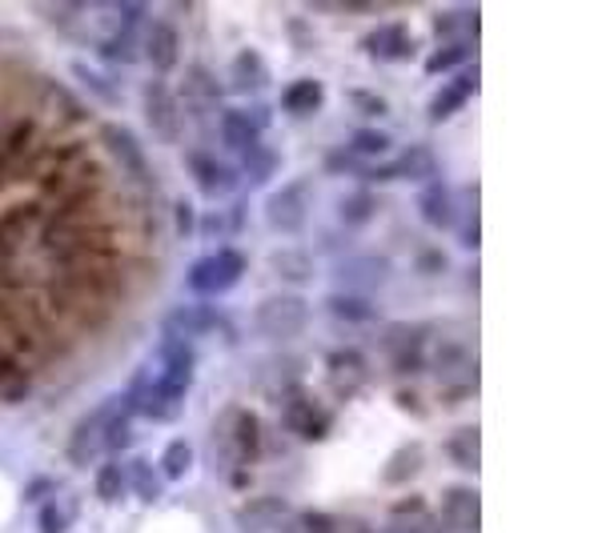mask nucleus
Listing matches in <instances>:
<instances>
[{
  "label": "nucleus",
  "mask_w": 602,
  "mask_h": 533,
  "mask_svg": "<svg viewBox=\"0 0 602 533\" xmlns=\"http://www.w3.org/2000/svg\"><path fill=\"white\" fill-rule=\"evenodd\" d=\"M41 294L49 317L101 329V325H109L116 297H121V265L49 262V277H44Z\"/></svg>",
  "instance_id": "nucleus-1"
},
{
  "label": "nucleus",
  "mask_w": 602,
  "mask_h": 533,
  "mask_svg": "<svg viewBox=\"0 0 602 533\" xmlns=\"http://www.w3.org/2000/svg\"><path fill=\"white\" fill-rule=\"evenodd\" d=\"M193 373H197V353H193L190 341H170L165 337L157 357L133 369L121 401L133 409V418L141 413L149 421H177L181 401L193 386Z\"/></svg>",
  "instance_id": "nucleus-2"
},
{
  "label": "nucleus",
  "mask_w": 602,
  "mask_h": 533,
  "mask_svg": "<svg viewBox=\"0 0 602 533\" xmlns=\"http://www.w3.org/2000/svg\"><path fill=\"white\" fill-rule=\"evenodd\" d=\"M129 438H133V409L121 398H109L89 409L85 418L73 426L69 445H64V458L76 470H89L101 458H113V453L125 450Z\"/></svg>",
  "instance_id": "nucleus-3"
},
{
  "label": "nucleus",
  "mask_w": 602,
  "mask_h": 533,
  "mask_svg": "<svg viewBox=\"0 0 602 533\" xmlns=\"http://www.w3.org/2000/svg\"><path fill=\"white\" fill-rule=\"evenodd\" d=\"M32 181L41 188V197H57L64 205V201L101 188L105 168H101V161L93 157V148L85 141H73V145L61 148H41V157L32 165Z\"/></svg>",
  "instance_id": "nucleus-4"
},
{
  "label": "nucleus",
  "mask_w": 602,
  "mask_h": 533,
  "mask_svg": "<svg viewBox=\"0 0 602 533\" xmlns=\"http://www.w3.org/2000/svg\"><path fill=\"white\" fill-rule=\"evenodd\" d=\"M44 205L37 201H17L0 213V273H21V257L29 245H37L44 229Z\"/></svg>",
  "instance_id": "nucleus-5"
},
{
  "label": "nucleus",
  "mask_w": 602,
  "mask_h": 533,
  "mask_svg": "<svg viewBox=\"0 0 602 533\" xmlns=\"http://www.w3.org/2000/svg\"><path fill=\"white\" fill-rule=\"evenodd\" d=\"M37 145H41V121L37 116H17L9 125H0V177L24 181L32 177L37 165Z\"/></svg>",
  "instance_id": "nucleus-6"
},
{
  "label": "nucleus",
  "mask_w": 602,
  "mask_h": 533,
  "mask_svg": "<svg viewBox=\"0 0 602 533\" xmlns=\"http://www.w3.org/2000/svg\"><path fill=\"white\" fill-rule=\"evenodd\" d=\"M309 317H314V309H309V301L302 294H274L265 297V301H257L254 309L257 334L269 337V341H294V337H302Z\"/></svg>",
  "instance_id": "nucleus-7"
},
{
  "label": "nucleus",
  "mask_w": 602,
  "mask_h": 533,
  "mask_svg": "<svg viewBox=\"0 0 602 533\" xmlns=\"http://www.w3.org/2000/svg\"><path fill=\"white\" fill-rule=\"evenodd\" d=\"M245 253L242 249H229V245H222V249L205 253L201 262L190 265V273H185V285H190L197 297H217L225 294V289H233V285L245 277Z\"/></svg>",
  "instance_id": "nucleus-8"
},
{
  "label": "nucleus",
  "mask_w": 602,
  "mask_h": 533,
  "mask_svg": "<svg viewBox=\"0 0 602 533\" xmlns=\"http://www.w3.org/2000/svg\"><path fill=\"white\" fill-rule=\"evenodd\" d=\"M217 445L225 450V458L242 461V465H254L265 450L262 421H257L249 409H225L222 421H217Z\"/></svg>",
  "instance_id": "nucleus-9"
},
{
  "label": "nucleus",
  "mask_w": 602,
  "mask_h": 533,
  "mask_svg": "<svg viewBox=\"0 0 602 533\" xmlns=\"http://www.w3.org/2000/svg\"><path fill=\"white\" fill-rule=\"evenodd\" d=\"M141 116H145L149 133L157 136V141H165V145L177 141L181 129H185V113H181L177 93H173L161 76H153V81L141 89Z\"/></svg>",
  "instance_id": "nucleus-10"
},
{
  "label": "nucleus",
  "mask_w": 602,
  "mask_h": 533,
  "mask_svg": "<svg viewBox=\"0 0 602 533\" xmlns=\"http://www.w3.org/2000/svg\"><path fill=\"white\" fill-rule=\"evenodd\" d=\"M430 325H394L390 334L381 337V346H386V357L398 373H418L430 357Z\"/></svg>",
  "instance_id": "nucleus-11"
},
{
  "label": "nucleus",
  "mask_w": 602,
  "mask_h": 533,
  "mask_svg": "<svg viewBox=\"0 0 602 533\" xmlns=\"http://www.w3.org/2000/svg\"><path fill=\"white\" fill-rule=\"evenodd\" d=\"M306 205H309V185L306 181H286L265 197V221L274 233H302L306 229Z\"/></svg>",
  "instance_id": "nucleus-12"
},
{
  "label": "nucleus",
  "mask_w": 602,
  "mask_h": 533,
  "mask_svg": "<svg viewBox=\"0 0 602 533\" xmlns=\"http://www.w3.org/2000/svg\"><path fill=\"white\" fill-rule=\"evenodd\" d=\"M442 533H478L482 525V498L475 485H455L442 493V510L433 513Z\"/></svg>",
  "instance_id": "nucleus-13"
},
{
  "label": "nucleus",
  "mask_w": 602,
  "mask_h": 533,
  "mask_svg": "<svg viewBox=\"0 0 602 533\" xmlns=\"http://www.w3.org/2000/svg\"><path fill=\"white\" fill-rule=\"evenodd\" d=\"M294 505L282 498H254L237 510V530L242 533H286Z\"/></svg>",
  "instance_id": "nucleus-14"
},
{
  "label": "nucleus",
  "mask_w": 602,
  "mask_h": 533,
  "mask_svg": "<svg viewBox=\"0 0 602 533\" xmlns=\"http://www.w3.org/2000/svg\"><path fill=\"white\" fill-rule=\"evenodd\" d=\"M177 101H181V113L190 109V113L205 116L222 105V84H217V76H213L205 64H193V69H185V81H181V89H177Z\"/></svg>",
  "instance_id": "nucleus-15"
},
{
  "label": "nucleus",
  "mask_w": 602,
  "mask_h": 533,
  "mask_svg": "<svg viewBox=\"0 0 602 533\" xmlns=\"http://www.w3.org/2000/svg\"><path fill=\"white\" fill-rule=\"evenodd\" d=\"M262 129H265L262 113L229 109V113H222V145L229 148L233 157H245V153H254L262 145Z\"/></svg>",
  "instance_id": "nucleus-16"
},
{
  "label": "nucleus",
  "mask_w": 602,
  "mask_h": 533,
  "mask_svg": "<svg viewBox=\"0 0 602 533\" xmlns=\"http://www.w3.org/2000/svg\"><path fill=\"white\" fill-rule=\"evenodd\" d=\"M217 309H210V305H185V309H173L170 317H165V337L170 341H190L201 334H213L217 329Z\"/></svg>",
  "instance_id": "nucleus-17"
},
{
  "label": "nucleus",
  "mask_w": 602,
  "mask_h": 533,
  "mask_svg": "<svg viewBox=\"0 0 602 533\" xmlns=\"http://www.w3.org/2000/svg\"><path fill=\"white\" fill-rule=\"evenodd\" d=\"M145 57L157 73H173L181 61V32L170 21H153L145 32Z\"/></svg>",
  "instance_id": "nucleus-18"
},
{
  "label": "nucleus",
  "mask_w": 602,
  "mask_h": 533,
  "mask_svg": "<svg viewBox=\"0 0 602 533\" xmlns=\"http://www.w3.org/2000/svg\"><path fill=\"white\" fill-rule=\"evenodd\" d=\"M286 429L289 433H297V438H326L329 433V413L322 406H317L314 398H302L297 393L294 401H286Z\"/></svg>",
  "instance_id": "nucleus-19"
},
{
  "label": "nucleus",
  "mask_w": 602,
  "mask_h": 533,
  "mask_svg": "<svg viewBox=\"0 0 602 533\" xmlns=\"http://www.w3.org/2000/svg\"><path fill=\"white\" fill-rule=\"evenodd\" d=\"M386 533H442V530H438V517L426 505V498H401L390 510Z\"/></svg>",
  "instance_id": "nucleus-20"
},
{
  "label": "nucleus",
  "mask_w": 602,
  "mask_h": 533,
  "mask_svg": "<svg viewBox=\"0 0 602 533\" xmlns=\"http://www.w3.org/2000/svg\"><path fill=\"white\" fill-rule=\"evenodd\" d=\"M341 285H346V294H370V289H378L381 277H386V265H381V257H370V253H361V257H349L346 265L338 269Z\"/></svg>",
  "instance_id": "nucleus-21"
},
{
  "label": "nucleus",
  "mask_w": 602,
  "mask_h": 533,
  "mask_svg": "<svg viewBox=\"0 0 602 533\" xmlns=\"http://www.w3.org/2000/svg\"><path fill=\"white\" fill-rule=\"evenodd\" d=\"M185 168H190L193 185H197L205 197H217L225 188V181H229L222 161L213 157V153H205V148H190V153H185Z\"/></svg>",
  "instance_id": "nucleus-22"
},
{
  "label": "nucleus",
  "mask_w": 602,
  "mask_h": 533,
  "mask_svg": "<svg viewBox=\"0 0 602 533\" xmlns=\"http://www.w3.org/2000/svg\"><path fill=\"white\" fill-rule=\"evenodd\" d=\"M101 141H105V153L116 165H125L129 173H145V148H141V141L125 125H105Z\"/></svg>",
  "instance_id": "nucleus-23"
},
{
  "label": "nucleus",
  "mask_w": 602,
  "mask_h": 533,
  "mask_svg": "<svg viewBox=\"0 0 602 533\" xmlns=\"http://www.w3.org/2000/svg\"><path fill=\"white\" fill-rule=\"evenodd\" d=\"M446 458L466 473L482 470V433H478V426H458L455 433L446 438Z\"/></svg>",
  "instance_id": "nucleus-24"
},
{
  "label": "nucleus",
  "mask_w": 602,
  "mask_h": 533,
  "mask_svg": "<svg viewBox=\"0 0 602 533\" xmlns=\"http://www.w3.org/2000/svg\"><path fill=\"white\" fill-rule=\"evenodd\" d=\"M326 366H329V377H334V386H338L346 398L366 381V357H361L358 349H338V353H329Z\"/></svg>",
  "instance_id": "nucleus-25"
},
{
  "label": "nucleus",
  "mask_w": 602,
  "mask_h": 533,
  "mask_svg": "<svg viewBox=\"0 0 602 533\" xmlns=\"http://www.w3.org/2000/svg\"><path fill=\"white\" fill-rule=\"evenodd\" d=\"M418 213H422L426 225H433V229H450V225H455V201H450V193H446L438 181L422 185V193H418Z\"/></svg>",
  "instance_id": "nucleus-26"
},
{
  "label": "nucleus",
  "mask_w": 602,
  "mask_h": 533,
  "mask_svg": "<svg viewBox=\"0 0 602 533\" xmlns=\"http://www.w3.org/2000/svg\"><path fill=\"white\" fill-rule=\"evenodd\" d=\"M24 398H29V366L0 346V401H24Z\"/></svg>",
  "instance_id": "nucleus-27"
},
{
  "label": "nucleus",
  "mask_w": 602,
  "mask_h": 533,
  "mask_svg": "<svg viewBox=\"0 0 602 533\" xmlns=\"http://www.w3.org/2000/svg\"><path fill=\"white\" fill-rule=\"evenodd\" d=\"M475 89H478V76L475 73H462L458 81H450L442 93H438V101L430 105V116H433V121H446V116H455L458 109L470 101V93H475Z\"/></svg>",
  "instance_id": "nucleus-28"
},
{
  "label": "nucleus",
  "mask_w": 602,
  "mask_h": 533,
  "mask_svg": "<svg viewBox=\"0 0 602 533\" xmlns=\"http://www.w3.org/2000/svg\"><path fill=\"white\" fill-rule=\"evenodd\" d=\"M265 81H269V73L254 49H242L233 57V89L237 93H257V89H265Z\"/></svg>",
  "instance_id": "nucleus-29"
},
{
  "label": "nucleus",
  "mask_w": 602,
  "mask_h": 533,
  "mask_svg": "<svg viewBox=\"0 0 602 533\" xmlns=\"http://www.w3.org/2000/svg\"><path fill=\"white\" fill-rule=\"evenodd\" d=\"M322 96H326V89L306 76V81L286 84V93H282V109H286V113H294V116H309L314 109H322Z\"/></svg>",
  "instance_id": "nucleus-30"
},
{
  "label": "nucleus",
  "mask_w": 602,
  "mask_h": 533,
  "mask_svg": "<svg viewBox=\"0 0 602 533\" xmlns=\"http://www.w3.org/2000/svg\"><path fill=\"white\" fill-rule=\"evenodd\" d=\"M326 314L329 317H338V321H346V325H366V321H374V305L366 301V297H358V294H334V297H326Z\"/></svg>",
  "instance_id": "nucleus-31"
},
{
  "label": "nucleus",
  "mask_w": 602,
  "mask_h": 533,
  "mask_svg": "<svg viewBox=\"0 0 602 533\" xmlns=\"http://www.w3.org/2000/svg\"><path fill=\"white\" fill-rule=\"evenodd\" d=\"M274 273L289 285H306L314 277V262L306 249H277L274 253Z\"/></svg>",
  "instance_id": "nucleus-32"
},
{
  "label": "nucleus",
  "mask_w": 602,
  "mask_h": 533,
  "mask_svg": "<svg viewBox=\"0 0 602 533\" xmlns=\"http://www.w3.org/2000/svg\"><path fill=\"white\" fill-rule=\"evenodd\" d=\"M190 465H193L190 441H170V445H165V453H161L157 473H161V481H181L185 473H190Z\"/></svg>",
  "instance_id": "nucleus-33"
},
{
  "label": "nucleus",
  "mask_w": 602,
  "mask_h": 533,
  "mask_svg": "<svg viewBox=\"0 0 602 533\" xmlns=\"http://www.w3.org/2000/svg\"><path fill=\"white\" fill-rule=\"evenodd\" d=\"M430 148H406V153H401V161L398 165H390V168H378V173H374V177H426V173H430Z\"/></svg>",
  "instance_id": "nucleus-34"
},
{
  "label": "nucleus",
  "mask_w": 602,
  "mask_h": 533,
  "mask_svg": "<svg viewBox=\"0 0 602 533\" xmlns=\"http://www.w3.org/2000/svg\"><path fill=\"white\" fill-rule=\"evenodd\" d=\"M125 478H129V485L137 490L141 502H157V498H161V473L153 470V465H149L145 458L133 461V465H129Z\"/></svg>",
  "instance_id": "nucleus-35"
},
{
  "label": "nucleus",
  "mask_w": 602,
  "mask_h": 533,
  "mask_svg": "<svg viewBox=\"0 0 602 533\" xmlns=\"http://www.w3.org/2000/svg\"><path fill=\"white\" fill-rule=\"evenodd\" d=\"M242 173H245V181H249V185H265V181L277 173V153H274V148L257 145L254 153H245Z\"/></svg>",
  "instance_id": "nucleus-36"
},
{
  "label": "nucleus",
  "mask_w": 602,
  "mask_h": 533,
  "mask_svg": "<svg viewBox=\"0 0 602 533\" xmlns=\"http://www.w3.org/2000/svg\"><path fill=\"white\" fill-rule=\"evenodd\" d=\"M76 517V498L73 502H49V505H41V513H37V530L41 533H64L69 530V522Z\"/></svg>",
  "instance_id": "nucleus-37"
},
{
  "label": "nucleus",
  "mask_w": 602,
  "mask_h": 533,
  "mask_svg": "<svg viewBox=\"0 0 602 533\" xmlns=\"http://www.w3.org/2000/svg\"><path fill=\"white\" fill-rule=\"evenodd\" d=\"M370 53H378V57H406V53H410V41H406V32H401V29H378L370 37Z\"/></svg>",
  "instance_id": "nucleus-38"
},
{
  "label": "nucleus",
  "mask_w": 602,
  "mask_h": 533,
  "mask_svg": "<svg viewBox=\"0 0 602 533\" xmlns=\"http://www.w3.org/2000/svg\"><path fill=\"white\" fill-rule=\"evenodd\" d=\"M96 498H101V502H116V498H121V493H125V473L116 470V465H101V470H96Z\"/></svg>",
  "instance_id": "nucleus-39"
},
{
  "label": "nucleus",
  "mask_w": 602,
  "mask_h": 533,
  "mask_svg": "<svg viewBox=\"0 0 602 533\" xmlns=\"http://www.w3.org/2000/svg\"><path fill=\"white\" fill-rule=\"evenodd\" d=\"M349 148H354V153H361V157H381V153H390V136H386V133H370V129H361V133H354Z\"/></svg>",
  "instance_id": "nucleus-40"
},
{
  "label": "nucleus",
  "mask_w": 602,
  "mask_h": 533,
  "mask_svg": "<svg viewBox=\"0 0 602 533\" xmlns=\"http://www.w3.org/2000/svg\"><path fill=\"white\" fill-rule=\"evenodd\" d=\"M466 57H470V44H446V49H438V53L426 61V73H446V69L462 64Z\"/></svg>",
  "instance_id": "nucleus-41"
},
{
  "label": "nucleus",
  "mask_w": 602,
  "mask_h": 533,
  "mask_svg": "<svg viewBox=\"0 0 602 533\" xmlns=\"http://www.w3.org/2000/svg\"><path fill=\"white\" fill-rule=\"evenodd\" d=\"M374 213V193H354V197L341 205V221L346 225H361V221H370Z\"/></svg>",
  "instance_id": "nucleus-42"
},
{
  "label": "nucleus",
  "mask_w": 602,
  "mask_h": 533,
  "mask_svg": "<svg viewBox=\"0 0 602 533\" xmlns=\"http://www.w3.org/2000/svg\"><path fill=\"white\" fill-rule=\"evenodd\" d=\"M334 533H374V530H370L366 522H361V517H338Z\"/></svg>",
  "instance_id": "nucleus-43"
},
{
  "label": "nucleus",
  "mask_w": 602,
  "mask_h": 533,
  "mask_svg": "<svg viewBox=\"0 0 602 533\" xmlns=\"http://www.w3.org/2000/svg\"><path fill=\"white\" fill-rule=\"evenodd\" d=\"M462 245H466V249H478V221H475V217L466 221V229H462Z\"/></svg>",
  "instance_id": "nucleus-44"
},
{
  "label": "nucleus",
  "mask_w": 602,
  "mask_h": 533,
  "mask_svg": "<svg viewBox=\"0 0 602 533\" xmlns=\"http://www.w3.org/2000/svg\"><path fill=\"white\" fill-rule=\"evenodd\" d=\"M0 185H4V177H0Z\"/></svg>",
  "instance_id": "nucleus-45"
}]
</instances>
